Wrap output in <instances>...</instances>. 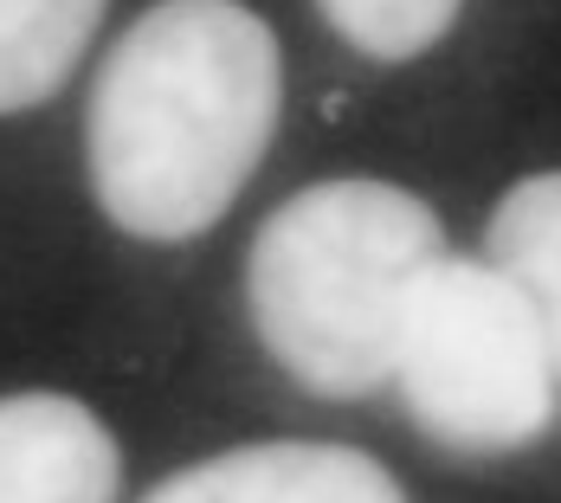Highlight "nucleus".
<instances>
[{"mask_svg":"<svg viewBox=\"0 0 561 503\" xmlns=\"http://www.w3.org/2000/svg\"><path fill=\"white\" fill-rule=\"evenodd\" d=\"M278 39L239 0H162L91 91V187L136 239H194L239 201L278 129Z\"/></svg>","mask_w":561,"mask_h":503,"instance_id":"obj_1","label":"nucleus"},{"mask_svg":"<svg viewBox=\"0 0 561 503\" xmlns=\"http://www.w3.org/2000/svg\"><path fill=\"white\" fill-rule=\"evenodd\" d=\"M446 252L433 207L393 181H317L252 245V323L297 388L362 400L388 381L400 317Z\"/></svg>","mask_w":561,"mask_h":503,"instance_id":"obj_2","label":"nucleus"},{"mask_svg":"<svg viewBox=\"0 0 561 503\" xmlns=\"http://www.w3.org/2000/svg\"><path fill=\"white\" fill-rule=\"evenodd\" d=\"M388 381L426 439L465 458H497L556 426V368L529 304L497 265L433 259L413 290Z\"/></svg>","mask_w":561,"mask_h":503,"instance_id":"obj_3","label":"nucleus"},{"mask_svg":"<svg viewBox=\"0 0 561 503\" xmlns=\"http://www.w3.org/2000/svg\"><path fill=\"white\" fill-rule=\"evenodd\" d=\"M142 503H407L400 484L355 446H310V439H272L239 446L207 465L174 471Z\"/></svg>","mask_w":561,"mask_h":503,"instance_id":"obj_4","label":"nucleus"},{"mask_svg":"<svg viewBox=\"0 0 561 503\" xmlns=\"http://www.w3.org/2000/svg\"><path fill=\"white\" fill-rule=\"evenodd\" d=\"M0 503H116L111 426L71 393H7Z\"/></svg>","mask_w":561,"mask_h":503,"instance_id":"obj_5","label":"nucleus"},{"mask_svg":"<svg viewBox=\"0 0 561 503\" xmlns=\"http://www.w3.org/2000/svg\"><path fill=\"white\" fill-rule=\"evenodd\" d=\"M491 265L529 304L536 335L549 348V368L561 381V174H529L497 201V214H491Z\"/></svg>","mask_w":561,"mask_h":503,"instance_id":"obj_6","label":"nucleus"},{"mask_svg":"<svg viewBox=\"0 0 561 503\" xmlns=\"http://www.w3.org/2000/svg\"><path fill=\"white\" fill-rule=\"evenodd\" d=\"M104 0H0V116L46 104L91 46Z\"/></svg>","mask_w":561,"mask_h":503,"instance_id":"obj_7","label":"nucleus"},{"mask_svg":"<svg viewBox=\"0 0 561 503\" xmlns=\"http://www.w3.org/2000/svg\"><path fill=\"white\" fill-rule=\"evenodd\" d=\"M317 7L355 53L388 58V65L420 58L458 20V0H317Z\"/></svg>","mask_w":561,"mask_h":503,"instance_id":"obj_8","label":"nucleus"}]
</instances>
